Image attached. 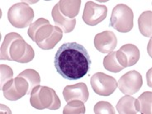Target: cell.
I'll return each instance as SVG.
<instances>
[{
  "mask_svg": "<svg viewBox=\"0 0 152 114\" xmlns=\"http://www.w3.org/2000/svg\"><path fill=\"white\" fill-rule=\"evenodd\" d=\"M91 63L87 50L76 42L63 44L57 50L54 60L57 72L64 79L71 81L86 75Z\"/></svg>",
  "mask_w": 152,
  "mask_h": 114,
  "instance_id": "1",
  "label": "cell"
},
{
  "mask_svg": "<svg viewBox=\"0 0 152 114\" xmlns=\"http://www.w3.org/2000/svg\"><path fill=\"white\" fill-rule=\"evenodd\" d=\"M35 57L33 48L16 32H10L5 36L1 49L0 59L2 61H16L26 64Z\"/></svg>",
  "mask_w": 152,
  "mask_h": 114,
  "instance_id": "2",
  "label": "cell"
},
{
  "mask_svg": "<svg viewBox=\"0 0 152 114\" xmlns=\"http://www.w3.org/2000/svg\"><path fill=\"white\" fill-rule=\"evenodd\" d=\"M28 36L41 49L51 50L61 42L63 31L60 27L51 25L47 19L39 18L31 24Z\"/></svg>",
  "mask_w": 152,
  "mask_h": 114,
  "instance_id": "3",
  "label": "cell"
},
{
  "mask_svg": "<svg viewBox=\"0 0 152 114\" xmlns=\"http://www.w3.org/2000/svg\"><path fill=\"white\" fill-rule=\"evenodd\" d=\"M30 103L38 110H56L61 106V100L56 91L47 86L38 85L31 92Z\"/></svg>",
  "mask_w": 152,
  "mask_h": 114,
  "instance_id": "4",
  "label": "cell"
},
{
  "mask_svg": "<svg viewBox=\"0 0 152 114\" xmlns=\"http://www.w3.org/2000/svg\"><path fill=\"white\" fill-rule=\"evenodd\" d=\"M133 18L134 14L131 8L126 4H118L112 12L110 26L119 32L126 33L132 29Z\"/></svg>",
  "mask_w": 152,
  "mask_h": 114,
  "instance_id": "5",
  "label": "cell"
},
{
  "mask_svg": "<svg viewBox=\"0 0 152 114\" xmlns=\"http://www.w3.org/2000/svg\"><path fill=\"white\" fill-rule=\"evenodd\" d=\"M34 18V11L29 4L18 3L8 9V19L10 24L17 28L30 27Z\"/></svg>",
  "mask_w": 152,
  "mask_h": 114,
  "instance_id": "6",
  "label": "cell"
},
{
  "mask_svg": "<svg viewBox=\"0 0 152 114\" xmlns=\"http://www.w3.org/2000/svg\"><path fill=\"white\" fill-rule=\"evenodd\" d=\"M90 84L93 90L97 94L104 97L113 94L118 88V82L116 79L103 72L96 73L92 76Z\"/></svg>",
  "mask_w": 152,
  "mask_h": 114,
  "instance_id": "7",
  "label": "cell"
},
{
  "mask_svg": "<svg viewBox=\"0 0 152 114\" xmlns=\"http://www.w3.org/2000/svg\"><path fill=\"white\" fill-rule=\"evenodd\" d=\"M5 99L10 101H17L28 94L29 84L23 77L18 76L15 79L8 80L2 87Z\"/></svg>",
  "mask_w": 152,
  "mask_h": 114,
  "instance_id": "8",
  "label": "cell"
},
{
  "mask_svg": "<svg viewBox=\"0 0 152 114\" xmlns=\"http://www.w3.org/2000/svg\"><path fill=\"white\" fill-rule=\"evenodd\" d=\"M142 76L136 70H131L119 79L118 86L119 90L126 95H132L139 91L142 87Z\"/></svg>",
  "mask_w": 152,
  "mask_h": 114,
  "instance_id": "9",
  "label": "cell"
},
{
  "mask_svg": "<svg viewBox=\"0 0 152 114\" xmlns=\"http://www.w3.org/2000/svg\"><path fill=\"white\" fill-rule=\"evenodd\" d=\"M107 15V8L105 5L88 1L85 4L82 18L88 26H96L103 22Z\"/></svg>",
  "mask_w": 152,
  "mask_h": 114,
  "instance_id": "10",
  "label": "cell"
},
{
  "mask_svg": "<svg viewBox=\"0 0 152 114\" xmlns=\"http://www.w3.org/2000/svg\"><path fill=\"white\" fill-rule=\"evenodd\" d=\"M118 63L123 68L131 67L136 65L140 59V50L133 44H126L119 50L116 51Z\"/></svg>",
  "mask_w": 152,
  "mask_h": 114,
  "instance_id": "11",
  "label": "cell"
},
{
  "mask_svg": "<svg viewBox=\"0 0 152 114\" xmlns=\"http://www.w3.org/2000/svg\"><path fill=\"white\" fill-rule=\"evenodd\" d=\"M117 44L118 38L111 31H104L95 36V48L101 53H110L116 48Z\"/></svg>",
  "mask_w": 152,
  "mask_h": 114,
  "instance_id": "12",
  "label": "cell"
},
{
  "mask_svg": "<svg viewBox=\"0 0 152 114\" xmlns=\"http://www.w3.org/2000/svg\"><path fill=\"white\" fill-rule=\"evenodd\" d=\"M62 94L67 103L72 100H80L83 103H86L89 97L87 85L84 83H78L73 85H67L64 88Z\"/></svg>",
  "mask_w": 152,
  "mask_h": 114,
  "instance_id": "13",
  "label": "cell"
},
{
  "mask_svg": "<svg viewBox=\"0 0 152 114\" xmlns=\"http://www.w3.org/2000/svg\"><path fill=\"white\" fill-rule=\"evenodd\" d=\"M51 16L54 23H56V26L60 27L64 33H69L75 29L76 25V19L68 18L63 15L60 11L58 4L54 6L51 11Z\"/></svg>",
  "mask_w": 152,
  "mask_h": 114,
  "instance_id": "14",
  "label": "cell"
},
{
  "mask_svg": "<svg viewBox=\"0 0 152 114\" xmlns=\"http://www.w3.org/2000/svg\"><path fill=\"white\" fill-rule=\"evenodd\" d=\"M60 11L68 18H75L79 14L81 5L80 0H61L59 3Z\"/></svg>",
  "mask_w": 152,
  "mask_h": 114,
  "instance_id": "15",
  "label": "cell"
},
{
  "mask_svg": "<svg viewBox=\"0 0 152 114\" xmlns=\"http://www.w3.org/2000/svg\"><path fill=\"white\" fill-rule=\"evenodd\" d=\"M137 112L141 114H151L152 113V92H144L135 101Z\"/></svg>",
  "mask_w": 152,
  "mask_h": 114,
  "instance_id": "16",
  "label": "cell"
},
{
  "mask_svg": "<svg viewBox=\"0 0 152 114\" xmlns=\"http://www.w3.org/2000/svg\"><path fill=\"white\" fill-rule=\"evenodd\" d=\"M138 27L141 35L145 37H151L152 35V12H142L138 18Z\"/></svg>",
  "mask_w": 152,
  "mask_h": 114,
  "instance_id": "17",
  "label": "cell"
},
{
  "mask_svg": "<svg viewBox=\"0 0 152 114\" xmlns=\"http://www.w3.org/2000/svg\"><path fill=\"white\" fill-rule=\"evenodd\" d=\"M136 99L131 95H126L118 101L116 108L120 114H137V112L135 107Z\"/></svg>",
  "mask_w": 152,
  "mask_h": 114,
  "instance_id": "18",
  "label": "cell"
},
{
  "mask_svg": "<svg viewBox=\"0 0 152 114\" xmlns=\"http://www.w3.org/2000/svg\"><path fill=\"white\" fill-rule=\"evenodd\" d=\"M18 76L24 78L27 81V83L29 84V91H28L27 94H30L32 89L41 84L40 75L38 74L37 71H36L32 69H27L26 70H23V72L20 73Z\"/></svg>",
  "mask_w": 152,
  "mask_h": 114,
  "instance_id": "19",
  "label": "cell"
},
{
  "mask_svg": "<svg viewBox=\"0 0 152 114\" xmlns=\"http://www.w3.org/2000/svg\"><path fill=\"white\" fill-rule=\"evenodd\" d=\"M103 66L107 71L113 73H118L122 71L124 68L118 63L116 56V51H112L103 59Z\"/></svg>",
  "mask_w": 152,
  "mask_h": 114,
  "instance_id": "20",
  "label": "cell"
},
{
  "mask_svg": "<svg viewBox=\"0 0 152 114\" xmlns=\"http://www.w3.org/2000/svg\"><path fill=\"white\" fill-rule=\"evenodd\" d=\"M84 103L80 100H72L68 102L66 106L64 107V114H84L85 113V106Z\"/></svg>",
  "mask_w": 152,
  "mask_h": 114,
  "instance_id": "21",
  "label": "cell"
},
{
  "mask_svg": "<svg viewBox=\"0 0 152 114\" xmlns=\"http://www.w3.org/2000/svg\"><path fill=\"white\" fill-rule=\"evenodd\" d=\"M94 112L95 114H115L116 111L113 106L106 101H99L95 104Z\"/></svg>",
  "mask_w": 152,
  "mask_h": 114,
  "instance_id": "22",
  "label": "cell"
},
{
  "mask_svg": "<svg viewBox=\"0 0 152 114\" xmlns=\"http://www.w3.org/2000/svg\"><path fill=\"white\" fill-rule=\"evenodd\" d=\"M0 70H1V86L3 87L8 80L12 79L13 71L9 66L6 65H0Z\"/></svg>",
  "mask_w": 152,
  "mask_h": 114,
  "instance_id": "23",
  "label": "cell"
}]
</instances>
